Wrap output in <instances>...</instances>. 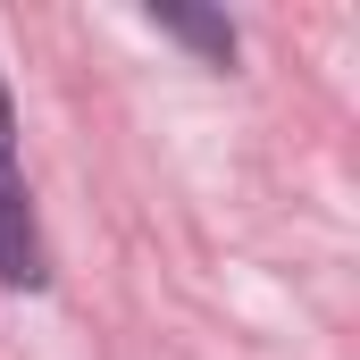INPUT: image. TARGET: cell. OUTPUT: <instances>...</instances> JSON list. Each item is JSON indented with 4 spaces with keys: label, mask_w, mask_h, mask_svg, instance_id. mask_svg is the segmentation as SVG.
<instances>
[{
    "label": "cell",
    "mask_w": 360,
    "mask_h": 360,
    "mask_svg": "<svg viewBox=\"0 0 360 360\" xmlns=\"http://www.w3.org/2000/svg\"><path fill=\"white\" fill-rule=\"evenodd\" d=\"M0 160H17V109H8V84H0Z\"/></svg>",
    "instance_id": "3957f363"
},
{
    "label": "cell",
    "mask_w": 360,
    "mask_h": 360,
    "mask_svg": "<svg viewBox=\"0 0 360 360\" xmlns=\"http://www.w3.org/2000/svg\"><path fill=\"white\" fill-rule=\"evenodd\" d=\"M0 285H42V235H34L17 160H0Z\"/></svg>",
    "instance_id": "6da1fadb"
},
{
    "label": "cell",
    "mask_w": 360,
    "mask_h": 360,
    "mask_svg": "<svg viewBox=\"0 0 360 360\" xmlns=\"http://www.w3.org/2000/svg\"><path fill=\"white\" fill-rule=\"evenodd\" d=\"M151 17H160L168 34H184L210 68H226V59H235V25H226V17H210V8H151Z\"/></svg>",
    "instance_id": "7a4b0ae2"
}]
</instances>
